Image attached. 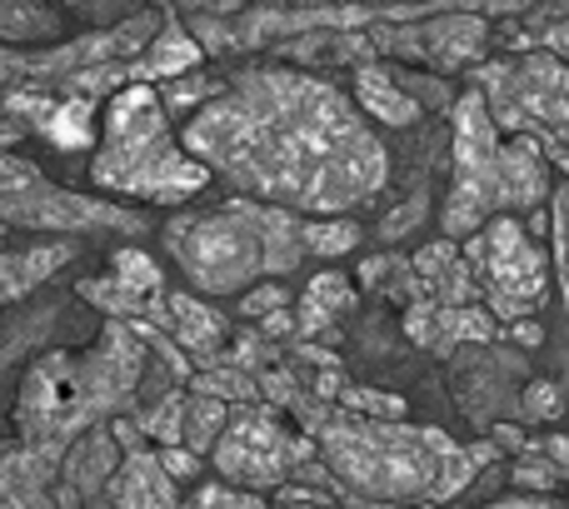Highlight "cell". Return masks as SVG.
I'll return each mask as SVG.
<instances>
[{
    "mask_svg": "<svg viewBox=\"0 0 569 509\" xmlns=\"http://www.w3.org/2000/svg\"><path fill=\"white\" fill-rule=\"evenodd\" d=\"M180 146L256 206L335 220L390 180V156L350 96L305 70H250L196 110Z\"/></svg>",
    "mask_w": 569,
    "mask_h": 509,
    "instance_id": "1",
    "label": "cell"
},
{
    "mask_svg": "<svg viewBox=\"0 0 569 509\" xmlns=\"http://www.w3.org/2000/svg\"><path fill=\"white\" fill-rule=\"evenodd\" d=\"M310 435L335 480L375 505H440L475 480V450H460L430 425L315 410Z\"/></svg>",
    "mask_w": 569,
    "mask_h": 509,
    "instance_id": "2",
    "label": "cell"
},
{
    "mask_svg": "<svg viewBox=\"0 0 569 509\" xmlns=\"http://www.w3.org/2000/svg\"><path fill=\"white\" fill-rule=\"evenodd\" d=\"M450 196H445V236L470 240L495 216L530 210L550 200V160L530 136L505 140L480 90L455 100V140H450Z\"/></svg>",
    "mask_w": 569,
    "mask_h": 509,
    "instance_id": "3",
    "label": "cell"
},
{
    "mask_svg": "<svg viewBox=\"0 0 569 509\" xmlns=\"http://www.w3.org/2000/svg\"><path fill=\"white\" fill-rule=\"evenodd\" d=\"M166 250L200 295H240L290 275L305 260V220L256 200H230L210 216H176L166 226Z\"/></svg>",
    "mask_w": 569,
    "mask_h": 509,
    "instance_id": "4",
    "label": "cell"
},
{
    "mask_svg": "<svg viewBox=\"0 0 569 509\" xmlns=\"http://www.w3.org/2000/svg\"><path fill=\"white\" fill-rule=\"evenodd\" d=\"M210 170L176 140L166 106L150 86H126L106 100L90 186L146 206H186L206 190Z\"/></svg>",
    "mask_w": 569,
    "mask_h": 509,
    "instance_id": "5",
    "label": "cell"
},
{
    "mask_svg": "<svg viewBox=\"0 0 569 509\" xmlns=\"http://www.w3.org/2000/svg\"><path fill=\"white\" fill-rule=\"evenodd\" d=\"M140 370H146V355H140V340L126 325H110L106 340L90 355H46L20 385V435L30 440V450H56L70 435L90 430L100 415L116 410L136 390Z\"/></svg>",
    "mask_w": 569,
    "mask_h": 509,
    "instance_id": "6",
    "label": "cell"
},
{
    "mask_svg": "<svg viewBox=\"0 0 569 509\" xmlns=\"http://www.w3.org/2000/svg\"><path fill=\"white\" fill-rule=\"evenodd\" d=\"M465 260H470L475 290L485 295V315L495 325H520L550 300L555 265L515 216H495L485 230H475L465 240Z\"/></svg>",
    "mask_w": 569,
    "mask_h": 509,
    "instance_id": "7",
    "label": "cell"
},
{
    "mask_svg": "<svg viewBox=\"0 0 569 509\" xmlns=\"http://www.w3.org/2000/svg\"><path fill=\"white\" fill-rule=\"evenodd\" d=\"M490 106L495 126L510 136H555L569 130V60L550 56H515L480 66V86H475Z\"/></svg>",
    "mask_w": 569,
    "mask_h": 509,
    "instance_id": "8",
    "label": "cell"
},
{
    "mask_svg": "<svg viewBox=\"0 0 569 509\" xmlns=\"http://www.w3.org/2000/svg\"><path fill=\"white\" fill-rule=\"evenodd\" d=\"M0 226L66 230V236H80V230H126V236H140L146 220L110 206V200L70 196V190L50 186L30 160L0 156Z\"/></svg>",
    "mask_w": 569,
    "mask_h": 509,
    "instance_id": "9",
    "label": "cell"
},
{
    "mask_svg": "<svg viewBox=\"0 0 569 509\" xmlns=\"http://www.w3.org/2000/svg\"><path fill=\"white\" fill-rule=\"evenodd\" d=\"M310 455V445L295 430H284L276 420V410L266 405H240L230 410L226 435L216 440L210 460H216V475L236 490H270V485H284L290 470Z\"/></svg>",
    "mask_w": 569,
    "mask_h": 509,
    "instance_id": "10",
    "label": "cell"
},
{
    "mask_svg": "<svg viewBox=\"0 0 569 509\" xmlns=\"http://www.w3.org/2000/svg\"><path fill=\"white\" fill-rule=\"evenodd\" d=\"M166 280H160L156 260H150L146 250H120L116 260H110V275L106 280H90L80 285V295H86L90 305H100V310L110 315H126V320H136V315H160L166 320Z\"/></svg>",
    "mask_w": 569,
    "mask_h": 509,
    "instance_id": "11",
    "label": "cell"
},
{
    "mask_svg": "<svg viewBox=\"0 0 569 509\" xmlns=\"http://www.w3.org/2000/svg\"><path fill=\"white\" fill-rule=\"evenodd\" d=\"M106 495L116 500V509H180L176 480L166 475L160 455L156 450H140V445H130L126 460L116 465Z\"/></svg>",
    "mask_w": 569,
    "mask_h": 509,
    "instance_id": "12",
    "label": "cell"
},
{
    "mask_svg": "<svg viewBox=\"0 0 569 509\" xmlns=\"http://www.w3.org/2000/svg\"><path fill=\"white\" fill-rule=\"evenodd\" d=\"M415 275H420V290L440 300V310H465V305H475V295H480L475 290L470 260H465V250L450 246V240L415 255Z\"/></svg>",
    "mask_w": 569,
    "mask_h": 509,
    "instance_id": "13",
    "label": "cell"
},
{
    "mask_svg": "<svg viewBox=\"0 0 569 509\" xmlns=\"http://www.w3.org/2000/svg\"><path fill=\"white\" fill-rule=\"evenodd\" d=\"M355 110H365V116H375L380 126H395V130L420 120V106L410 100V90L385 66H360V76H355Z\"/></svg>",
    "mask_w": 569,
    "mask_h": 509,
    "instance_id": "14",
    "label": "cell"
},
{
    "mask_svg": "<svg viewBox=\"0 0 569 509\" xmlns=\"http://www.w3.org/2000/svg\"><path fill=\"white\" fill-rule=\"evenodd\" d=\"M76 260V246L60 240V246H30V250H10L0 255V305L6 300H26L36 285H46L56 270Z\"/></svg>",
    "mask_w": 569,
    "mask_h": 509,
    "instance_id": "15",
    "label": "cell"
},
{
    "mask_svg": "<svg viewBox=\"0 0 569 509\" xmlns=\"http://www.w3.org/2000/svg\"><path fill=\"white\" fill-rule=\"evenodd\" d=\"M0 509H56L40 450H20L0 465Z\"/></svg>",
    "mask_w": 569,
    "mask_h": 509,
    "instance_id": "16",
    "label": "cell"
},
{
    "mask_svg": "<svg viewBox=\"0 0 569 509\" xmlns=\"http://www.w3.org/2000/svg\"><path fill=\"white\" fill-rule=\"evenodd\" d=\"M36 126L56 140L60 150H86L96 140V96H70L60 106H40Z\"/></svg>",
    "mask_w": 569,
    "mask_h": 509,
    "instance_id": "17",
    "label": "cell"
},
{
    "mask_svg": "<svg viewBox=\"0 0 569 509\" xmlns=\"http://www.w3.org/2000/svg\"><path fill=\"white\" fill-rule=\"evenodd\" d=\"M166 335H176L186 350H216L226 325H220L216 310H206L190 295H166Z\"/></svg>",
    "mask_w": 569,
    "mask_h": 509,
    "instance_id": "18",
    "label": "cell"
},
{
    "mask_svg": "<svg viewBox=\"0 0 569 509\" xmlns=\"http://www.w3.org/2000/svg\"><path fill=\"white\" fill-rule=\"evenodd\" d=\"M110 475H116V465H110L106 435H100V430L86 435V440L66 455V475H60V495H66V505H60V509H76V490H80V485H110Z\"/></svg>",
    "mask_w": 569,
    "mask_h": 509,
    "instance_id": "19",
    "label": "cell"
},
{
    "mask_svg": "<svg viewBox=\"0 0 569 509\" xmlns=\"http://www.w3.org/2000/svg\"><path fill=\"white\" fill-rule=\"evenodd\" d=\"M350 300H355V295H350V280H345V275H335V270L315 275V280L305 285V295H300V330L305 335H320L335 315L350 310Z\"/></svg>",
    "mask_w": 569,
    "mask_h": 509,
    "instance_id": "20",
    "label": "cell"
},
{
    "mask_svg": "<svg viewBox=\"0 0 569 509\" xmlns=\"http://www.w3.org/2000/svg\"><path fill=\"white\" fill-rule=\"evenodd\" d=\"M480 40H485V20L480 16H445L440 26H430L425 46L435 50V60L460 66V60H470L475 50H480Z\"/></svg>",
    "mask_w": 569,
    "mask_h": 509,
    "instance_id": "21",
    "label": "cell"
},
{
    "mask_svg": "<svg viewBox=\"0 0 569 509\" xmlns=\"http://www.w3.org/2000/svg\"><path fill=\"white\" fill-rule=\"evenodd\" d=\"M226 400H216V395H196V400L186 405V435H180V445H186L190 455H206L216 450V440L226 435Z\"/></svg>",
    "mask_w": 569,
    "mask_h": 509,
    "instance_id": "22",
    "label": "cell"
},
{
    "mask_svg": "<svg viewBox=\"0 0 569 509\" xmlns=\"http://www.w3.org/2000/svg\"><path fill=\"white\" fill-rule=\"evenodd\" d=\"M196 60H200L196 40H186L180 30H166V36L136 60V76H176V70H190Z\"/></svg>",
    "mask_w": 569,
    "mask_h": 509,
    "instance_id": "23",
    "label": "cell"
},
{
    "mask_svg": "<svg viewBox=\"0 0 569 509\" xmlns=\"http://www.w3.org/2000/svg\"><path fill=\"white\" fill-rule=\"evenodd\" d=\"M360 240V226L345 216L335 220H305V250L310 255H350Z\"/></svg>",
    "mask_w": 569,
    "mask_h": 509,
    "instance_id": "24",
    "label": "cell"
},
{
    "mask_svg": "<svg viewBox=\"0 0 569 509\" xmlns=\"http://www.w3.org/2000/svg\"><path fill=\"white\" fill-rule=\"evenodd\" d=\"M550 246H555V275L565 290V315H569V180L550 196Z\"/></svg>",
    "mask_w": 569,
    "mask_h": 509,
    "instance_id": "25",
    "label": "cell"
},
{
    "mask_svg": "<svg viewBox=\"0 0 569 509\" xmlns=\"http://www.w3.org/2000/svg\"><path fill=\"white\" fill-rule=\"evenodd\" d=\"M140 430H146L150 440L180 445V435H186V405L170 400V405H156V410H146V415H140Z\"/></svg>",
    "mask_w": 569,
    "mask_h": 509,
    "instance_id": "26",
    "label": "cell"
},
{
    "mask_svg": "<svg viewBox=\"0 0 569 509\" xmlns=\"http://www.w3.org/2000/svg\"><path fill=\"white\" fill-rule=\"evenodd\" d=\"M515 485H520L525 495H550L555 485H560V470H555V465L535 450V455H525V460L515 465Z\"/></svg>",
    "mask_w": 569,
    "mask_h": 509,
    "instance_id": "27",
    "label": "cell"
},
{
    "mask_svg": "<svg viewBox=\"0 0 569 509\" xmlns=\"http://www.w3.org/2000/svg\"><path fill=\"white\" fill-rule=\"evenodd\" d=\"M186 509H266V500H260V495L236 490V485H206L200 495H190Z\"/></svg>",
    "mask_w": 569,
    "mask_h": 509,
    "instance_id": "28",
    "label": "cell"
},
{
    "mask_svg": "<svg viewBox=\"0 0 569 509\" xmlns=\"http://www.w3.org/2000/svg\"><path fill=\"white\" fill-rule=\"evenodd\" d=\"M525 420H550V415H560V390H555L550 380H535L530 390H525Z\"/></svg>",
    "mask_w": 569,
    "mask_h": 509,
    "instance_id": "29",
    "label": "cell"
},
{
    "mask_svg": "<svg viewBox=\"0 0 569 509\" xmlns=\"http://www.w3.org/2000/svg\"><path fill=\"white\" fill-rule=\"evenodd\" d=\"M345 405L350 410H365V420H400L405 415V405L400 400H390V395H370V390H355V395H345Z\"/></svg>",
    "mask_w": 569,
    "mask_h": 509,
    "instance_id": "30",
    "label": "cell"
},
{
    "mask_svg": "<svg viewBox=\"0 0 569 509\" xmlns=\"http://www.w3.org/2000/svg\"><path fill=\"white\" fill-rule=\"evenodd\" d=\"M156 455H160V465H166L170 480H190V475L200 470V455H190L186 445H166V450H156Z\"/></svg>",
    "mask_w": 569,
    "mask_h": 509,
    "instance_id": "31",
    "label": "cell"
},
{
    "mask_svg": "<svg viewBox=\"0 0 569 509\" xmlns=\"http://www.w3.org/2000/svg\"><path fill=\"white\" fill-rule=\"evenodd\" d=\"M270 310H284L280 285H256V290H246V315H270Z\"/></svg>",
    "mask_w": 569,
    "mask_h": 509,
    "instance_id": "32",
    "label": "cell"
},
{
    "mask_svg": "<svg viewBox=\"0 0 569 509\" xmlns=\"http://www.w3.org/2000/svg\"><path fill=\"white\" fill-rule=\"evenodd\" d=\"M485 509H569V505L550 500V495H505V500H495Z\"/></svg>",
    "mask_w": 569,
    "mask_h": 509,
    "instance_id": "33",
    "label": "cell"
},
{
    "mask_svg": "<svg viewBox=\"0 0 569 509\" xmlns=\"http://www.w3.org/2000/svg\"><path fill=\"white\" fill-rule=\"evenodd\" d=\"M540 455L555 465V470H560V480H565V475H569V435H560V440H550V445H540Z\"/></svg>",
    "mask_w": 569,
    "mask_h": 509,
    "instance_id": "34",
    "label": "cell"
},
{
    "mask_svg": "<svg viewBox=\"0 0 569 509\" xmlns=\"http://www.w3.org/2000/svg\"><path fill=\"white\" fill-rule=\"evenodd\" d=\"M280 509H335V505H320L310 490H280Z\"/></svg>",
    "mask_w": 569,
    "mask_h": 509,
    "instance_id": "35",
    "label": "cell"
},
{
    "mask_svg": "<svg viewBox=\"0 0 569 509\" xmlns=\"http://www.w3.org/2000/svg\"><path fill=\"white\" fill-rule=\"evenodd\" d=\"M545 50H550V56H560V60H569V20H565V26L545 30Z\"/></svg>",
    "mask_w": 569,
    "mask_h": 509,
    "instance_id": "36",
    "label": "cell"
},
{
    "mask_svg": "<svg viewBox=\"0 0 569 509\" xmlns=\"http://www.w3.org/2000/svg\"><path fill=\"white\" fill-rule=\"evenodd\" d=\"M510 335H515V340H520V345H530V350H535V345H540V325H535V320H520Z\"/></svg>",
    "mask_w": 569,
    "mask_h": 509,
    "instance_id": "37",
    "label": "cell"
},
{
    "mask_svg": "<svg viewBox=\"0 0 569 509\" xmlns=\"http://www.w3.org/2000/svg\"><path fill=\"white\" fill-rule=\"evenodd\" d=\"M20 136V126H0V156H6V146Z\"/></svg>",
    "mask_w": 569,
    "mask_h": 509,
    "instance_id": "38",
    "label": "cell"
},
{
    "mask_svg": "<svg viewBox=\"0 0 569 509\" xmlns=\"http://www.w3.org/2000/svg\"><path fill=\"white\" fill-rule=\"evenodd\" d=\"M415 509H435V505H415Z\"/></svg>",
    "mask_w": 569,
    "mask_h": 509,
    "instance_id": "39",
    "label": "cell"
},
{
    "mask_svg": "<svg viewBox=\"0 0 569 509\" xmlns=\"http://www.w3.org/2000/svg\"><path fill=\"white\" fill-rule=\"evenodd\" d=\"M0 240H6V226H0Z\"/></svg>",
    "mask_w": 569,
    "mask_h": 509,
    "instance_id": "40",
    "label": "cell"
}]
</instances>
